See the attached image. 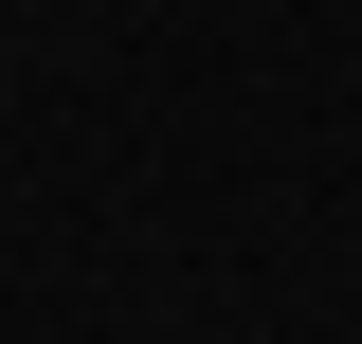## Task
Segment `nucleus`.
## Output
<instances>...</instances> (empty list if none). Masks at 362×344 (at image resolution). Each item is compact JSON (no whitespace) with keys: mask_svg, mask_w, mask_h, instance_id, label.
I'll use <instances>...</instances> for the list:
<instances>
[]
</instances>
